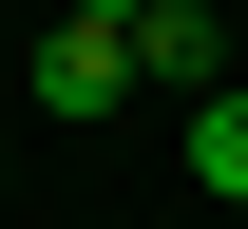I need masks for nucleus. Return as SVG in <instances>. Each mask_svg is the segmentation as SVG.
Instances as JSON below:
<instances>
[{
    "label": "nucleus",
    "mask_w": 248,
    "mask_h": 229,
    "mask_svg": "<svg viewBox=\"0 0 248 229\" xmlns=\"http://www.w3.org/2000/svg\"><path fill=\"white\" fill-rule=\"evenodd\" d=\"M38 96H58V115H115V96H134V19L58 0V19H38Z\"/></svg>",
    "instance_id": "1"
},
{
    "label": "nucleus",
    "mask_w": 248,
    "mask_h": 229,
    "mask_svg": "<svg viewBox=\"0 0 248 229\" xmlns=\"http://www.w3.org/2000/svg\"><path fill=\"white\" fill-rule=\"evenodd\" d=\"M210 76H229V38L191 0H134V96H210Z\"/></svg>",
    "instance_id": "2"
},
{
    "label": "nucleus",
    "mask_w": 248,
    "mask_h": 229,
    "mask_svg": "<svg viewBox=\"0 0 248 229\" xmlns=\"http://www.w3.org/2000/svg\"><path fill=\"white\" fill-rule=\"evenodd\" d=\"M191 172L248 210V76H210V96H191Z\"/></svg>",
    "instance_id": "3"
}]
</instances>
